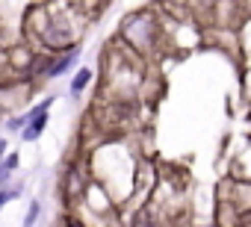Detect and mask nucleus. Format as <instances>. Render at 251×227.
Here are the masks:
<instances>
[{
	"instance_id": "obj_6",
	"label": "nucleus",
	"mask_w": 251,
	"mask_h": 227,
	"mask_svg": "<svg viewBox=\"0 0 251 227\" xmlns=\"http://www.w3.org/2000/svg\"><path fill=\"white\" fill-rule=\"evenodd\" d=\"M39 212H42V204H39V201H30V209H27V215H24V224L33 227V224L39 221Z\"/></svg>"
},
{
	"instance_id": "obj_10",
	"label": "nucleus",
	"mask_w": 251,
	"mask_h": 227,
	"mask_svg": "<svg viewBox=\"0 0 251 227\" xmlns=\"http://www.w3.org/2000/svg\"><path fill=\"white\" fill-rule=\"evenodd\" d=\"M6 154V139H0V157Z\"/></svg>"
},
{
	"instance_id": "obj_2",
	"label": "nucleus",
	"mask_w": 251,
	"mask_h": 227,
	"mask_svg": "<svg viewBox=\"0 0 251 227\" xmlns=\"http://www.w3.org/2000/svg\"><path fill=\"white\" fill-rule=\"evenodd\" d=\"M56 103V97L50 94V97H45L42 103H36L27 115H24V127H21V139L24 142H36L42 133H45V127H48V115H50V106Z\"/></svg>"
},
{
	"instance_id": "obj_7",
	"label": "nucleus",
	"mask_w": 251,
	"mask_h": 227,
	"mask_svg": "<svg viewBox=\"0 0 251 227\" xmlns=\"http://www.w3.org/2000/svg\"><path fill=\"white\" fill-rule=\"evenodd\" d=\"M21 127H24V115H18V118H9V121H6V130H12V133H21Z\"/></svg>"
},
{
	"instance_id": "obj_11",
	"label": "nucleus",
	"mask_w": 251,
	"mask_h": 227,
	"mask_svg": "<svg viewBox=\"0 0 251 227\" xmlns=\"http://www.w3.org/2000/svg\"><path fill=\"white\" fill-rule=\"evenodd\" d=\"M0 89H3V83H0Z\"/></svg>"
},
{
	"instance_id": "obj_5",
	"label": "nucleus",
	"mask_w": 251,
	"mask_h": 227,
	"mask_svg": "<svg viewBox=\"0 0 251 227\" xmlns=\"http://www.w3.org/2000/svg\"><path fill=\"white\" fill-rule=\"evenodd\" d=\"M89 83H92V68H77V74H74V80H71V94H74V97L83 94Z\"/></svg>"
},
{
	"instance_id": "obj_9",
	"label": "nucleus",
	"mask_w": 251,
	"mask_h": 227,
	"mask_svg": "<svg viewBox=\"0 0 251 227\" xmlns=\"http://www.w3.org/2000/svg\"><path fill=\"white\" fill-rule=\"evenodd\" d=\"M6 204H9V189H6V186H0V209H3Z\"/></svg>"
},
{
	"instance_id": "obj_1",
	"label": "nucleus",
	"mask_w": 251,
	"mask_h": 227,
	"mask_svg": "<svg viewBox=\"0 0 251 227\" xmlns=\"http://www.w3.org/2000/svg\"><path fill=\"white\" fill-rule=\"evenodd\" d=\"M121 39L136 50H154L160 42V24L151 12H136L121 24Z\"/></svg>"
},
{
	"instance_id": "obj_4",
	"label": "nucleus",
	"mask_w": 251,
	"mask_h": 227,
	"mask_svg": "<svg viewBox=\"0 0 251 227\" xmlns=\"http://www.w3.org/2000/svg\"><path fill=\"white\" fill-rule=\"evenodd\" d=\"M21 168V157L15 151H6L3 157H0V186H9L12 174Z\"/></svg>"
},
{
	"instance_id": "obj_3",
	"label": "nucleus",
	"mask_w": 251,
	"mask_h": 227,
	"mask_svg": "<svg viewBox=\"0 0 251 227\" xmlns=\"http://www.w3.org/2000/svg\"><path fill=\"white\" fill-rule=\"evenodd\" d=\"M80 56H83V50H80V47H65V50H56V53H53L45 65H42V77L56 80V77H62V74L74 71V68H77V62H80Z\"/></svg>"
},
{
	"instance_id": "obj_8",
	"label": "nucleus",
	"mask_w": 251,
	"mask_h": 227,
	"mask_svg": "<svg viewBox=\"0 0 251 227\" xmlns=\"http://www.w3.org/2000/svg\"><path fill=\"white\" fill-rule=\"evenodd\" d=\"M6 189H9V201H18L24 195V186H6Z\"/></svg>"
}]
</instances>
